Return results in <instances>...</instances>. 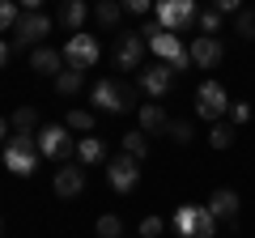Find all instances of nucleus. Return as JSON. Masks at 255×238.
I'll use <instances>...</instances> for the list:
<instances>
[{
  "label": "nucleus",
  "instance_id": "nucleus-1",
  "mask_svg": "<svg viewBox=\"0 0 255 238\" xmlns=\"http://www.w3.org/2000/svg\"><path fill=\"white\" fill-rule=\"evenodd\" d=\"M38 132L34 136H26V132H17V136L4 140V170H13L17 179H30V174L38 170Z\"/></svg>",
  "mask_w": 255,
  "mask_h": 238
},
{
  "label": "nucleus",
  "instance_id": "nucleus-2",
  "mask_svg": "<svg viewBox=\"0 0 255 238\" xmlns=\"http://www.w3.org/2000/svg\"><path fill=\"white\" fill-rule=\"evenodd\" d=\"M174 230L179 238H217V217L209 213V204H183L174 213Z\"/></svg>",
  "mask_w": 255,
  "mask_h": 238
},
{
  "label": "nucleus",
  "instance_id": "nucleus-3",
  "mask_svg": "<svg viewBox=\"0 0 255 238\" xmlns=\"http://www.w3.org/2000/svg\"><path fill=\"white\" fill-rule=\"evenodd\" d=\"M38 153L51 162H68L77 153V136H68V123H47L38 132Z\"/></svg>",
  "mask_w": 255,
  "mask_h": 238
},
{
  "label": "nucleus",
  "instance_id": "nucleus-4",
  "mask_svg": "<svg viewBox=\"0 0 255 238\" xmlns=\"http://www.w3.org/2000/svg\"><path fill=\"white\" fill-rule=\"evenodd\" d=\"M157 21H162V30H170V34H179V30L196 26V17H200V9H196V0H157Z\"/></svg>",
  "mask_w": 255,
  "mask_h": 238
},
{
  "label": "nucleus",
  "instance_id": "nucleus-5",
  "mask_svg": "<svg viewBox=\"0 0 255 238\" xmlns=\"http://www.w3.org/2000/svg\"><path fill=\"white\" fill-rule=\"evenodd\" d=\"M47 34H51V17L47 13H21V21L13 26V51H26V47L34 51Z\"/></svg>",
  "mask_w": 255,
  "mask_h": 238
},
{
  "label": "nucleus",
  "instance_id": "nucleus-6",
  "mask_svg": "<svg viewBox=\"0 0 255 238\" xmlns=\"http://www.w3.org/2000/svg\"><path fill=\"white\" fill-rule=\"evenodd\" d=\"M90 98H94V111H102V115H124V111L136 102V90H128V85H111V81H98Z\"/></svg>",
  "mask_w": 255,
  "mask_h": 238
},
{
  "label": "nucleus",
  "instance_id": "nucleus-7",
  "mask_svg": "<svg viewBox=\"0 0 255 238\" xmlns=\"http://www.w3.org/2000/svg\"><path fill=\"white\" fill-rule=\"evenodd\" d=\"M145 47H149V38L140 34V30H124V34L115 38V68H124V73L140 68L145 64Z\"/></svg>",
  "mask_w": 255,
  "mask_h": 238
},
{
  "label": "nucleus",
  "instance_id": "nucleus-8",
  "mask_svg": "<svg viewBox=\"0 0 255 238\" xmlns=\"http://www.w3.org/2000/svg\"><path fill=\"white\" fill-rule=\"evenodd\" d=\"M98 55H102V47H98L94 34H81V30H77V34L64 43V64H68V68H94V64H98Z\"/></svg>",
  "mask_w": 255,
  "mask_h": 238
},
{
  "label": "nucleus",
  "instance_id": "nucleus-9",
  "mask_svg": "<svg viewBox=\"0 0 255 238\" xmlns=\"http://www.w3.org/2000/svg\"><path fill=\"white\" fill-rule=\"evenodd\" d=\"M149 51H153L157 60H166V64H170L174 73H183V68L191 64L187 47H183V43H179V34H170V30H157V34L149 38Z\"/></svg>",
  "mask_w": 255,
  "mask_h": 238
},
{
  "label": "nucleus",
  "instance_id": "nucleus-10",
  "mask_svg": "<svg viewBox=\"0 0 255 238\" xmlns=\"http://www.w3.org/2000/svg\"><path fill=\"white\" fill-rule=\"evenodd\" d=\"M230 111V94L221 90L217 81H204L200 90H196V115L200 119H209V123H217L221 115Z\"/></svg>",
  "mask_w": 255,
  "mask_h": 238
},
{
  "label": "nucleus",
  "instance_id": "nucleus-11",
  "mask_svg": "<svg viewBox=\"0 0 255 238\" xmlns=\"http://www.w3.org/2000/svg\"><path fill=\"white\" fill-rule=\"evenodd\" d=\"M107 183L115 187V192H132V187L140 183V162L136 157H128V153H119V157H111L107 162Z\"/></svg>",
  "mask_w": 255,
  "mask_h": 238
},
{
  "label": "nucleus",
  "instance_id": "nucleus-12",
  "mask_svg": "<svg viewBox=\"0 0 255 238\" xmlns=\"http://www.w3.org/2000/svg\"><path fill=\"white\" fill-rule=\"evenodd\" d=\"M174 68L166 64V60H157V64H149L145 73H140V90L149 94V98H166V94H170V85H174Z\"/></svg>",
  "mask_w": 255,
  "mask_h": 238
},
{
  "label": "nucleus",
  "instance_id": "nucleus-13",
  "mask_svg": "<svg viewBox=\"0 0 255 238\" xmlns=\"http://www.w3.org/2000/svg\"><path fill=\"white\" fill-rule=\"evenodd\" d=\"M187 55H191V64H196V68H217L221 55H226V47H221L213 34H196L191 47H187Z\"/></svg>",
  "mask_w": 255,
  "mask_h": 238
},
{
  "label": "nucleus",
  "instance_id": "nucleus-14",
  "mask_svg": "<svg viewBox=\"0 0 255 238\" xmlns=\"http://www.w3.org/2000/svg\"><path fill=\"white\" fill-rule=\"evenodd\" d=\"M238 204H243V200H238L234 187H217V192L209 196V213H213L217 221H230V226L238 221Z\"/></svg>",
  "mask_w": 255,
  "mask_h": 238
},
{
  "label": "nucleus",
  "instance_id": "nucleus-15",
  "mask_svg": "<svg viewBox=\"0 0 255 238\" xmlns=\"http://www.w3.org/2000/svg\"><path fill=\"white\" fill-rule=\"evenodd\" d=\"M85 192V174L77 170L73 162H64L60 170H55V196H64V200H73V196Z\"/></svg>",
  "mask_w": 255,
  "mask_h": 238
},
{
  "label": "nucleus",
  "instance_id": "nucleus-16",
  "mask_svg": "<svg viewBox=\"0 0 255 238\" xmlns=\"http://www.w3.org/2000/svg\"><path fill=\"white\" fill-rule=\"evenodd\" d=\"M30 68H34L38 77H60V73H64V51L34 47V51H30Z\"/></svg>",
  "mask_w": 255,
  "mask_h": 238
},
{
  "label": "nucleus",
  "instance_id": "nucleus-17",
  "mask_svg": "<svg viewBox=\"0 0 255 238\" xmlns=\"http://www.w3.org/2000/svg\"><path fill=\"white\" fill-rule=\"evenodd\" d=\"M85 17H90V9H85V0H60V26L64 30H81L85 26Z\"/></svg>",
  "mask_w": 255,
  "mask_h": 238
},
{
  "label": "nucleus",
  "instance_id": "nucleus-18",
  "mask_svg": "<svg viewBox=\"0 0 255 238\" xmlns=\"http://www.w3.org/2000/svg\"><path fill=\"white\" fill-rule=\"evenodd\" d=\"M140 119V132H166V123H170V115L162 111V102H145V107L136 111Z\"/></svg>",
  "mask_w": 255,
  "mask_h": 238
},
{
  "label": "nucleus",
  "instance_id": "nucleus-19",
  "mask_svg": "<svg viewBox=\"0 0 255 238\" xmlns=\"http://www.w3.org/2000/svg\"><path fill=\"white\" fill-rule=\"evenodd\" d=\"M81 85H85V68H64V73L55 77V94H60V98L81 94Z\"/></svg>",
  "mask_w": 255,
  "mask_h": 238
},
{
  "label": "nucleus",
  "instance_id": "nucleus-20",
  "mask_svg": "<svg viewBox=\"0 0 255 238\" xmlns=\"http://www.w3.org/2000/svg\"><path fill=\"white\" fill-rule=\"evenodd\" d=\"M77 157H81L85 166H98V162H107V145H102L98 136H81L77 140Z\"/></svg>",
  "mask_w": 255,
  "mask_h": 238
},
{
  "label": "nucleus",
  "instance_id": "nucleus-21",
  "mask_svg": "<svg viewBox=\"0 0 255 238\" xmlns=\"http://www.w3.org/2000/svg\"><path fill=\"white\" fill-rule=\"evenodd\" d=\"M94 17H98L102 26H119V17H124V4H119V0H98V4H94Z\"/></svg>",
  "mask_w": 255,
  "mask_h": 238
},
{
  "label": "nucleus",
  "instance_id": "nucleus-22",
  "mask_svg": "<svg viewBox=\"0 0 255 238\" xmlns=\"http://www.w3.org/2000/svg\"><path fill=\"white\" fill-rule=\"evenodd\" d=\"M34 128H38V111L34 107H17V111H13V132L34 136Z\"/></svg>",
  "mask_w": 255,
  "mask_h": 238
},
{
  "label": "nucleus",
  "instance_id": "nucleus-23",
  "mask_svg": "<svg viewBox=\"0 0 255 238\" xmlns=\"http://www.w3.org/2000/svg\"><path fill=\"white\" fill-rule=\"evenodd\" d=\"M209 145L213 149H230V145H234V123H221V119L209 123Z\"/></svg>",
  "mask_w": 255,
  "mask_h": 238
},
{
  "label": "nucleus",
  "instance_id": "nucleus-24",
  "mask_svg": "<svg viewBox=\"0 0 255 238\" xmlns=\"http://www.w3.org/2000/svg\"><path fill=\"white\" fill-rule=\"evenodd\" d=\"M124 153H128V157H136V162H145V157H149V140H145V132H128V136H124Z\"/></svg>",
  "mask_w": 255,
  "mask_h": 238
},
{
  "label": "nucleus",
  "instance_id": "nucleus-25",
  "mask_svg": "<svg viewBox=\"0 0 255 238\" xmlns=\"http://www.w3.org/2000/svg\"><path fill=\"white\" fill-rule=\"evenodd\" d=\"M17 21H21V4H17V0H0V34L13 30Z\"/></svg>",
  "mask_w": 255,
  "mask_h": 238
},
{
  "label": "nucleus",
  "instance_id": "nucleus-26",
  "mask_svg": "<svg viewBox=\"0 0 255 238\" xmlns=\"http://www.w3.org/2000/svg\"><path fill=\"white\" fill-rule=\"evenodd\" d=\"M64 123H68V132H90V128H94V111H77V107H73Z\"/></svg>",
  "mask_w": 255,
  "mask_h": 238
},
{
  "label": "nucleus",
  "instance_id": "nucleus-27",
  "mask_svg": "<svg viewBox=\"0 0 255 238\" xmlns=\"http://www.w3.org/2000/svg\"><path fill=\"white\" fill-rule=\"evenodd\" d=\"M166 136H170L174 145H187L191 140V123L187 119H170V123H166Z\"/></svg>",
  "mask_w": 255,
  "mask_h": 238
},
{
  "label": "nucleus",
  "instance_id": "nucleus-28",
  "mask_svg": "<svg viewBox=\"0 0 255 238\" xmlns=\"http://www.w3.org/2000/svg\"><path fill=\"white\" fill-rule=\"evenodd\" d=\"M234 30L243 38H255V9H243V13H234Z\"/></svg>",
  "mask_w": 255,
  "mask_h": 238
},
{
  "label": "nucleus",
  "instance_id": "nucleus-29",
  "mask_svg": "<svg viewBox=\"0 0 255 238\" xmlns=\"http://www.w3.org/2000/svg\"><path fill=\"white\" fill-rule=\"evenodd\" d=\"M196 26H200V34H217V30H221V13L217 9H204L200 17H196Z\"/></svg>",
  "mask_w": 255,
  "mask_h": 238
},
{
  "label": "nucleus",
  "instance_id": "nucleus-30",
  "mask_svg": "<svg viewBox=\"0 0 255 238\" xmlns=\"http://www.w3.org/2000/svg\"><path fill=\"white\" fill-rule=\"evenodd\" d=\"M119 234H124L119 217H111V213H107V217H98V238H119Z\"/></svg>",
  "mask_w": 255,
  "mask_h": 238
},
{
  "label": "nucleus",
  "instance_id": "nucleus-31",
  "mask_svg": "<svg viewBox=\"0 0 255 238\" xmlns=\"http://www.w3.org/2000/svg\"><path fill=\"white\" fill-rule=\"evenodd\" d=\"M230 123H251V102H230Z\"/></svg>",
  "mask_w": 255,
  "mask_h": 238
},
{
  "label": "nucleus",
  "instance_id": "nucleus-32",
  "mask_svg": "<svg viewBox=\"0 0 255 238\" xmlns=\"http://www.w3.org/2000/svg\"><path fill=\"white\" fill-rule=\"evenodd\" d=\"M162 230H166L162 217H145V221H140V238H157Z\"/></svg>",
  "mask_w": 255,
  "mask_h": 238
},
{
  "label": "nucleus",
  "instance_id": "nucleus-33",
  "mask_svg": "<svg viewBox=\"0 0 255 238\" xmlns=\"http://www.w3.org/2000/svg\"><path fill=\"white\" fill-rule=\"evenodd\" d=\"M119 4H124L128 13H149V9L157 4V0H119Z\"/></svg>",
  "mask_w": 255,
  "mask_h": 238
},
{
  "label": "nucleus",
  "instance_id": "nucleus-34",
  "mask_svg": "<svg viewBox=\"0 0 255 238\" xmlns=\"http://www.w3.org/2000/svg\"><path fill=\"white\" fill-rule=\"evenodd\" d=\"M213 9L226 17V13H243V0H213Z\"/></svg>",
  "mask_w": 255,
  "mask_h": 238
},
{
  "label": "nucleus",
  "instance_id": "nucleus-35",
  "mask_svg": "<svg viewBox=\"0 0 255 238\" xmlns=\"http://www.w3.org/2000/svg\"><path fill=\"white\" fill-rule=\"evenodd\" d=\"M9 55H13V43H4V38H0V68L9 64Z\"/></svg>",
  "mask_w": 255,
  "mask_h": 238
},
{
  "label": "nucleus",
  "instance_id": "nucleus-36",
  "mask_svg": "<svg viewBox=\"0 0 255 238\" xmlns=\"http://www.w3.org/2000/svg\"><path fill=\"white\" fill-rule=\"evenodd\" d=\"M17 4H21L26 13H43V0H17Z\"/></svg>",
  "mask_w": 255,
  "mask_h": 238
},
{
  "label": "nucleus",
  "instance_id": "nucleus-37",
  "mask_svg": "<svg viewBox=\"0 0 255 238\" xmlns=\"http://www.w3.org/2000/svg\"><path fill=\"white\" fill-rule=\"evenodd\" d=\"M0 140H9V119L0 115Z\"/></svg>",
  "mask_w": 255,
  "mask_h": 238
},
{
  "label": "nucleus",
  "instance_id": "nucleus-38",
  "mask_svg": "<svg viewBox=\"0 0 255 238\" xmlns=\"http://www.w3.org/2000/svg\"><path fill=\"white\" fill-rule=\"evenodd\" d=\"M0 238H4V221H0Z\"/></svg>",
  "mask_w": 255,
  "mask_h": 238
}]
</instances>
